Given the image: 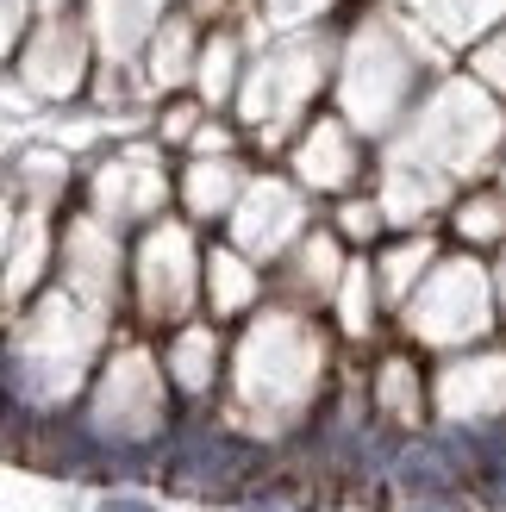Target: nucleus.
<instances>
[{"instance_id": "2", "label": "nucleus", "mask_w": 506, "mask_h": 512, "mask_svg": "<svg viewBox=\"0 0 506 512\" xmlns=\"http://www.w3.org/2000/svg\"><path fill=\"white\" fill-rule=\"evenodd\" d=\"M100 512H150V500H107Z\"/></svg>"}, {"instance_id": "1", "label": "nucleus", "mask_w": 506, "mask_h": 512, "mask_svg": "<svg viewBox=\"0 0 506 512\" xmlns=\"http://www.w3.org/2000/svg\"><path fill=\"white\" fill-rule=\"evenodd\" d=\"M238 469H250V450L232 444V438H188L175 450V475L182 481H225Z\"/></svg>"}]
</instances>
